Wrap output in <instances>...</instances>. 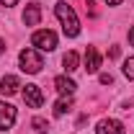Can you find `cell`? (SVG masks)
<instances>
[{"mask_svg":"<svg viewBox=\"0 0 134 134\" xmlns=\"http://www.w3.org/2000/svg\"><path fill=\"white\" fill-rule=\"evenodd\" d=\"M39 21H41V8L31 3L29 8H26V13H23V23L26 26H39Z\"/></svg>","mask_w":134,"mask_h":134,"instance_id":"cell-10","label":"cell"},{"mask_svg":"<svg viewBox=\"0 0 134 134\" xmlns=\"http://www.w3.org/2000/svg\"><path fill=\"white\" fill-rule=\"evenodd\" d=\"M100 67V54L96 47H88V52H85V70L88 72H98Z\"/></svg>","mask_w":134,"mask_h":134,"instance_id":"cell-7","label":"cell"},{"mask_svg":"<svg viewBox=\"0 0 134 134\" xmlns=\"http://www.w3.org/2000/svg\"><path fill=\"white\" fill-rule=\"evenodd\" d=\"M124 75H126L129 80H134V57H129V59L124 62Z\"/></svg>","mask_w":134,"mask_h":134,"instance_id":"cell-13","label":"cell"},{"mask_svg":"<svg viewBox=\"0 0 134 134\" xmlns=\"http://www.w3.org/2000/svg\"><path fill=\"white\" fill-rule=\"evenodd\" d=\"M103 3H108V5H119L121 0H103Z\"/></svg>","mask_w":134,"mask_h":134,"instance_id":"cell-18","label":"cell"},{"mask_svg":"<svg viewBox=\"0 0 134 134\" xmlns=\"http://www.w3.org/2000/svg\"><path fill=\"white\" fill-rule=\"evenodd\" d=\"M31 44H34V47H39L41 52H52L54 47H57V34L49 31V29H47V31H36L31 36Z\"/></svg>","mask_w":134,"mask_h":134,"instance_id":"cell-3","label":"cell"},{"mask_svg":"<svg viewBox=\"0 0 134 134\" xmlns=\"http://www.w3.org/2000/svg\"><path fill=\"white\" fill-rule=\"evenodd\" d=\"M72 108V98L67 96V98H59L57 103H54V116H62L65 111H70Z\"/></svg>","mask_w":134,"mask_h":134,"instance_id":"cell-11","label":"cell"},{"mask_svg":"<svg viewBox=\"0 0 134 134\" xmlns=\"http://www.w3.org/2000/svg\"><path fill=\"white\" fill-rule=\"evenodd\" d=\"M54 88H57V93H62V96H72L75 93V80H70L65 75H59V77H54Z\"/></svg>","mask_w":134,"mask_h":134,"instance_id":"cell-8","label":"cell"},{"mask_svg":"<svg viewBox=\"0 0 134 134\" xmlns=\"http://www.w3.org/2000/svg\"><path fill=\"white\" fill-rule=\"evenodd\" d=\"M0 3H3V5H16L18 0H0Z\"/></svg>","mask_w":134,"mask_h":134,"instance_id":"cell-17","label":"cell"},{"mask_svg":"<svg viewBox=\"0 0 134 134\" xmlns=\"http://www.w3.org/2000/svg\"><path fill=\"white\" fill-rule=\"evenodd\" d=\"M16 124V106L0 100V129H10Z\"/></svg>","mask_w":134,"mask_h":134,"instance_id":"cell-5","label":"cell"},{"mask_svg":"<svg viewBox=\"0 0 134 134\" xmlns=\"http://www.w3.org/2000/svg\"><path fill=\"white\" fill-rule=\"evenodd\" d=\"M18 59H21V70L29 72V75H36V72L44 67V59H41V54L36 49H23Z\"/></svg>","mask_w":134,"mask_h":134,"instance_id":"cell-2","label":"cell"},{"mask_svg":"<svg viewBox=\"0 0 134 134\" xmlns=\"http://www.w3.org/2000/svg\"><path fill=\"white\" fill-rule=\"evenodd\" d=\"M96 132L98 134H126V129L116 119H103V121H98V129Z\"/></svg>","mask_w":134,"mask_h":134,"instance_id":"cell-6","label":"cell"},{"mask_svg":"<svg viewBox=\"0 0 134 134\" xmlns=\"http://www.w3.org/2000/svg\"><path fill=\"white\" fill-rule=\"evenodd\" d=\"M54 13H57V18H59V23H62V31H65V36L75 39V36L80 34V21H77L75 10H72L67 3H57V5H54Z\"/></svg>","mask_w":134,"mask_h":134,"instance_id":"cell-1","label":"cell"},{"mask_svg":"<svg viewBox=\"0 0 134 134\" xmlns=\"http://www.w3.org/2000/svg\"><path fill=\"white\" fill-rule=\"evenodd\" d=\"M129 44H132V47H134V26H132V29H129Z\"/></svg>","mask_w":134,"mask_h":134,"instance_id":"cell-16","label":"cell"},{"mask_svg":"<svg viewBox=\"0 0 134 134\" xmlns=\"http://www.w3.org/2000/svg\"><path fill=\"white\" fill-rule=\"evenodd\" d=\"M23 100H26L31 108H41V103H44L41 88H39V85H34V83H29L26 88H23Z\"/></svg>","mask_w":134,"mask_h":134,"instance_id":"cell-4","label":"cell"},{"mask_svg":"<svg viewBox=\"0 0 134 134\" xmlns=\"http://www.w3.org/2000/svg\"><path fill=\"white\" fill-rule=\"evenodd\" d=\"M31 124H34V129H36V132H41V134H44V132H47V129H49V124H47L44 119H39V116L34 119Z\"/></svg>","mask_w":134,"mask_h":134,"instance_id":"cell-14","label":"cell"},{"mask_svg":"<svg viewBox=\"0 0 134 134\" xmlns=\"http://www.w3.org/2000/svg\"><path fill=\"white\" fill-rule=\"evenodd\" d=\"M100 83H103V85H111V83H114V77H111V75H100Z\"/></svg>","mask_w":134,"mask_h":134,"instance_id":"cell-15","label":"cell"},{"mask_svg":"<svg viewBox=\"0 0 134 134\" xmlns=\"http://www.w3.org/2000/svg\"><path fill=\"white\" fill-rule=\"evenodd\" d=\"M62 65H65L67 72H75V70H77V54H75V52H67L65 57H62Z\"/></svg>","mask_w":134,"mask_h":134,"instance_id":"cell-12","label":"cell"},{"mask_svg":"<svg viewBox=\"0 0 134 134\" xmlns=\"http://www.w3.org/2000/svg\"><path fill=\"white\" fill-rule=\"evenodd\" d=\"M3 52H5V41L0 39V54H3Z\"/></svg>","mask_w":134,"mask_h":134,"instance_id":"cell-19","label":"cell"},{"mask_svg":"<svg viewBox=\"0 0 134 134\" xmlns=\"http://www.w3.org/2000/svg\"><path fill=\"white\" fill-rule=\"evenodd\" d=\"M18 88H21V83H18L16 75H5V77L0 80V93H3V96H13Z\"/></svg>","mask_w":134,"mask_h":134,"instance_id":"cell-9","label":"cell"}]
</instances>
